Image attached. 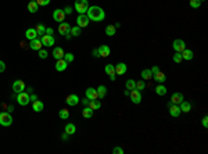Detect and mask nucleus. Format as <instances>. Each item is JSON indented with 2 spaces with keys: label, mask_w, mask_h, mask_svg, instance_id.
Returning <instances> with one entry per match:
<instances>
[{
  "label": "nucleus",
  "mask_w": 208,
  "mask_h": 154,
  "mask_svg": "<svg viewBox=\"0 0 208 154\" xmlns=\"http://www.w3.org/2000/svg\"><path fill=\"white\" fill-rule=\"evenodd\" d=\"M86 15L89 17L90 21H95V22H100L103 19L106 18V13H104V10L99 6H92L88 8V11H86Z\"/></svg>",
  "instance_id": "f257e3e1"
},
{
  "label": "nucleus",
  "mask_w": 208,
  "mask_h": 154,
  "mask_svg": "<svg viewBox=\"0 0 208 154\" xmlns=\"http://www.w3.org/2000/svg\"><path fill=\"white\" fill-rule=\"evenodd\" d=\"M11 124H13L11 113H8V111L0 113V125L1 126H11Z\"/></svg>",
  "instance_id": "f03ea898"
},
{
  "label": "nucleus",
  "mask_w": 208,
  "mask_h": 154,
  "mask_svg": "<svg viewBox=\"0 0 208 154\" xmlns=\"http://www.w3.org/2000/svg\"><path fill=\"white\" fill-rule=\"evenodd\" d=\"M88 8H89L88 0H75V10L79 14H86Z\"/></svg>",
  "instance_id": "7ed1b4c3"
},
{
  "label": "nucleus",
  "mask_w": 208,
  "mask_h": 154,
  "mask_svg": "<svg viewBox=\"0 0 208 154\" xmlns=\"http://www.w3.org/2000/svg\"><path fill=\"white\" fill-rule=\"evenodd\" d=\"M29 102H31V97H29V95L26 93L25 90L21 92V93H17V103L19 106H28Z\"/></svg>",
  "instance_id": "20e7f679"
},
{
  "label": "nucleus",
  "mask_w": 208,
  "mask_h": 154,
  "mask_svg": "<svg viewBox=\"0 0 208 154\" xmlns=\"http://www.w3.org/2000/svg\"><path fill=\"white\" fill-rule=\"evenodd\" d=\"M129 97H131V100H132L133 104H139V103L142 102V92L138 89H133V90H131Z\"/></svg>",
  "instance_id": "39448f33"
},
{
  "label": "nucleus",
  "mask_w": 208,
  "mask_h": 154,
  "mask_svg": "<svg viewBox=\"0 0 208 154\" xmlns=\"http://www.w3.org/2000/svg\"><path fill=\"white\" fill-rule=\"evenodd\" d=\"M89 17L86 14H79L78 17H76V25L81 26V28H85V26L89 25Z\"/></svg>",
  "instance_id": "423d86ee"
},
{
  "label": "nucleus",
  "mask_w": 208,
  "mask_h": 154,
  "mask_svg": "<svg viewBox=\"0 0 208 154\" xmlns=\"http://www.w3.org/2000/svg\"><path fill=\"white\" fill-rule=\"evenodd\" d=\"M172 47H173V50L175 51L182 53V51L186 49V43H185V40H182V39H175L173 43H172Z\"/></svg>",
  "instance_id": "0eeeda50"
},
{
  "label": "nucleus",
  "mask_w": 208,
  "mask_h": 154,
  "mask_svg": "<svg viewBox=\"0 0 208 154\" xmlns=\"http://www.w3.org/2000/svg\"><path fill=\"white\" fill-rule=\"evenodd\" d=\"M25 84H24V81H21V79H17V81H14L13 84V92L14 93H21V92H24L25 90Z\"/></svg>",
  "instance_id": "6e6552de"
},
{
  "label": "nucleus",
  "mask_w": 208,
  "mask_h": 154,
  "mask_svg": "<svg viewBox=\"0 0 208 154\" xmlns=\"http://www.w3.org/2000/svg\"><path fill=\"white\" fill-rule=\"evenodd\" d=\"M40 40H42V45L47 46V47H50V46H53L54 43H56V39H54V36H53V35H46V33H44L43 36L40 38Z\"/></svg>",
  "instance_id": "1a4fd4ad"
},
{
  "label": "nucleus",
  "mask_w": 208,
  "mask_h": 154,
  "mask_svg": "<svg viewBox=\"0 0 208 154\" xmlns=\"http://www.w3.org/2000/svg\"><path fill=\"white\" fill-rule=\"evenodd\" d=\"M64 18H65L64 10H61V8H56V10L53 11V19H54V21H57V22H63Z\"/></svg>",
  "instance_id": "9d476101"
},
{
  "label": "nucleus",
  "mask_w": 208,
  "mask_h": 154,
  "mask_svg": "<svg viewBox=\"0 0 208 154\" xmlns=\"http://www.w3.org/2000/svg\"><path fill=\"white\" fill-rule=\"evenodd\" d=\"M71 32V25H69L68 22H60V25H58V33L60 35H63V36H65L67 33Z\"/></svg>",
  "instance_id": "9b49d317"
},
{
  "label": "nucleus",
  "mask_w": 208,
  "mask_h": 154,
  "mask_svg": "<svg viewBox=\"0 0 208 154\" xmlns=\"http://www.w3.org/2000/svg\"><path fill=\"white\" fill-rule=\"evenodd\" d=\"M168 108H169L171 117H173V118H178V117L182 114V111H180V108H179V104H171Z\"/></svg>",
  "instance_id": "f8f14e48"
},
{
  "label": "nucleus",
  "mask_w": 208,
  "mask_h": 154,
  "mask_svg": "<svg viewBox=\"0 0 208 154\" xmlns=\"http://www.w3.org/2000/svg\"><path fill=\"white\" fill-rule=\"evenodd\" d=\"M67 67H68V63H67L64 58L56 60V71H58V72H63V71L67 70Z\"/></svg>",
  "instance_id": "ddd939ff"
},
{
  "label": "nucleus",
  "mask_w": 208,
  "mask_h": 154,
  "mask_svg": "<svg viewBox=\"0 0 208 154\" xmlns=\"http://www.w3.org/2000/svg\"><path fill=\"white\" fill-rule=\"evenodd\" d=\"M104 71H106V74H107L108 77H110V79L111 81H115L117 78H115V67H114L113 64H107L106 65V68H104Z\"/></svg>",
  "instance_id": "4468645a"
},
{
  "label": "nucleus",
  "mask_w": 208,
  "mask_h": 154,
  "mask_svg": "<svg viewBox=\"0 0 208 154\" xmlns=\"http://www.w3.org/2000/svg\"><path fill=\"white\" fill-rule=\"evenodd\" d=\"M42 40L39 38H35L31 40V43H29V49H32V50H40L42 49Z\"/></svg>",
  "instance_id": "2eb2a0df"
},
{
  "label": "nucleus",
  "mask_w": 208,
  "mask_h": 154,
  "mask_svg": "<svg viewBox=\"0 0 208 154\" xmlns=\"http://www.w3.org/2000/svg\"><path fill=\"white\" fill-rule=\"evenodd\" d=\"M85 95L88 97L89 100H95V99H99V95H97V90L95 88H88L86 92H85Z\"/></svg>",
  "instance_id": "dca6fc26"
},
{
  "label": "nucleus",
  "mask_w": 208,
  "mask_h": 154,
  "mask_svg": "<svg viewBox=\"0 0 208 154\" xmlns=\"http://www.w3.org/2000/svg\"><path fill=\"white\" fill-rule=\"evenodd\" d=\"M65 102H67V104H68V106L74 107V106H76V104L79 103V97L76 96V95H68V96H67V99H65Z\"/></svg>",
  "instance_id": "f3484780"
},
{
  "label": "nucleus",
  "mask_w": 208,
  "mask_h": 154,
  "mask_svg": "<svg viewBox=\"0 0 208 154\" xmlns=\"http://www.w3.org/2000/svg\"><path fill=\"white\" fill-rule=\"evenodd\" d=\"M114 67H115V74H117V75H124V74H126L128 67H126L125 63H120V64L114 65Z\"/></svg>",
  "instance_id": "a211bd4d"
},
{
  "label": "nucleus",
  "mask_w": 208,
  "mask_h": 154,
  "mask_svg": "<svg viewBox=\"0 0 208 154\" xmlns=\"http://www.w3.org/2000/svg\"><path fill=\"white\" fill-rule=\"evenodd\" d=\"M43 108H44L43 102H40V100L32 102V110H33L35 113H40V111H43Z\"/></svg>",
  "instance_id": "6ab92c4d"
},
{
  "label": "nucleus",
  "mask_w": 208,
  "mask_h": 154,
  "mask_svg": "<svg viewBox=\"0 0 208 154\" xmlns=\"http://www.w3.org/2000/svg\"><path fill=\"white\" fill-rule=\"evenodd\" d=\"M97 50H99L100 57H108V56H110V53H111V50H110V47H108L107 45H101Z\"/></svg>",
  "instance_id": "aec40b11"
},
{
  "label": "nucleus",
  "mask_w": 208,
  "mask_h": 154,
  "mask_svg": "<svg viewBox=\"0 0 208 154\" xmlns=\"http://www.w3.org/2000/svg\"><path fill=\"white\" fill-rule=\"evenodd\" d=\"M179 108H180V111L182 113H186V114H189L190 113V110H191V104H190L189 102H180L179 103Z\"/></svg>",
  "instance_id": "412c9836"
},
{
  "label": "nucleus",
  "mask_w": 208,
  "mask_h": 154,
  "mask_svg": "<svg viewBox=\"0 0 208 154\" xmlns=\"http://www.w3.org/2000/svg\"><path fill=\"white\" fill-rule=\"evenodd\" d=\"M151 79H155V82H158V84H164L165 81H167V77H165L164 72L158 71L157 74H154V75H153Z\"/></svg>",
  "instance_id": "4be33fe9"
},
{
  "label": "nucleus",
  "mask_w": 208,
  "mask_h": 154,
  "mask_svg": "<svg viewBox=\"0 0 208 154\" xmlns=\"http://www.w3.org/2000/svg\"><path fill=\"white\" fill-rule=\"evenodd\" d=\"M171 102H172V104H179L180 102H183V95L179 92H175L171 97Z\"/></svg>",
  "instance_id": "5701e85b"
},
{
  "label": "nucleus",
  "mask_w": 208,
  "mask_h": 154,
  "mask_svg": "<svg viewBox=\"0 0 208 154\" xmlns=\"http://www.w3.org/2000/svg\"><path fill=\"white\" fill-rule=\"evenodd\" d=\"M65 133H68V136H71V135H74V133H76V126H75V124H72V122H69V124H67L65 125Z\"/></svg>",
  "instance_id": "b1692460"
},
{
  "label": "nucleus",
  "mask_w": 208,
  "mask_h": 154,
  "mask_svg": "<svg viewBox=\"0 0 208 154\" xmlns=\"http://www.w3.org/2000/svg\"><path fill=\"white\" fill-rule=\"evenodd\" d=\"M180 54H182V58H183V60H187V61L193 60V57H194L193 51L190 50V49H185V50H183Z\"/></svg>",
  "instance_id": "393cba45"
},
{
  "label": "nucleus",
  "mask_w": 208,
  "mask_h": 154,
  "mask_svg": "<svg viewBox=\"0 0 208 154\" xmlns=\"http://www.w3.org/2000/svg\"><path fill=\"white\" fill-rule=\"evenodd\" d=\"M64 50L61 49V47H56L54 50H53V57L56 58V60H60V58H63L64 57Z\"/></svg>",
  "instance_id": "a878e982"
},
{
  "label": "nucleus",
  "mask_w": 208,
  "mask_h": 154,
  "mask_svg": "<svg viewBox=\"0 0 208 154\" xmlns=\"http://www.w3.org/2000/svg\"><path fill=\"white\" fill-rule=\"evenodd\" d=\"M155 93L158 96H165L167 95V86H164V84H160L158 86H155Z\"/></svg>",
  "instance_id": "bb28decb"
},
{
  "label": "nucleus",
  "mask_w": 208,
  "mask_h": 154,
  "mask_svg": "<svg viewBox=\"0 0 208 154\" xmlns=\"http://www.w3.org/2000/svg\"><path fill=\"white\" fill-rule=\"evenodd\" d=\"M25 36H26V39H29V40H32V39H35V38H38L36 29H33V28H29V29H26Z\"/></svg>",
  "instance_id": "cd10ccee"
},
{
  "label": "nucleus",
  "mask_w": 208,
  "mask_h": 154,
  "mask_svg": "<svg viewBox=\"0 0 208 154\" xmlns=\"http://www.w3.org/2000/svg\"><path fill=\"white\" fill-rule=\"evenodd\" d=\"M89 107L93 110V111H96V110H100V107H101L100 100H97V99H95V100H90V102H89Z\"/></svg>",
  "instance_id": "c85d7f7f"
},
{
  "label": "nucleus",
  "mask_w": 208,
  "mask_h": 154,
  "mask_svg": "<svg viewBox=\"0 0 208 154\" xmlns=\"http://www.w3.org/2000/svg\"><path fill=\"white\" fill-rule=\"evenodd\" d=\"M38 10H39V4L36 1H29V3H28V11H29V13L35 14Z\"/></svg>",
  "instance_id": "c756f323"
},
{
  "label": "nucleus",
  "mask_w": 208,
  "mask_h": 154,
  "mask_svg": "<svg viewBox=\"0 0 208 154\" xmlns=\"http://www.w3.org/2000/svg\"><path fill=\"white\" fill-rule=\"evenodd\" d=\"M97 95H99V99H104L106 95H107V88L104 86V85H100L99 88H97Z\"/></svg>",
  "instance_id": "7c9ffc66"
},
{
  "label": "nucleus",
  "mask_w": 208,
  "mask_h": 154,
  "mask_svg": "<svg viewBox=\"0 0 208 154\" xmlns=\"http://www.w3.org/2000/svg\"><path fill=\"white\" fill-rule=\"evenodd\" d=\"M82 115H83V118H86V119H89V118H92L93 117V110L90 108V107H85V108L82 110Z\"/></svg>",
  "instance_id": "2f4dec72"
},
{
  "label": "nucleus",
  "mask_w": 208,
  "mask_h": 154,
  "mask_svg": "<svg viewBox=\"0 0 208 154\" xmlns=\"http://www.w3.org/2000/svg\"><path fill=\"white\" fill-rule=\"evenodd\" d=\"M140 75H142V79H143V81H149V79H151L153 78V74H151V71L150 70H143Z\"/></svg>",
  "instance_id": "473e14b6"
},
{
  "label": "nucleus",
  "mask_w": 208,
  "mask_h": 154,
  "mask_svg": "<svg viewBox=\"0 0 208 154\" xmlns=\"http://www.w3.org/2000/svg\"><path fill=\"white\" fill-rule=\"evenodd\" d=\"M115 32H117V28H115L114 25H107L106 26V35H107V36H114Z\"/></svg>",
  "instance_id": "72a5a7b5"
},
{
  "label": "nucleus",
  "mask_w": 208,
  "mask_h": 154,
  "mask_svg": "<svg viewBox=\"0 0 208 154\" xmlns=\"http://www.w3.org/2000/svg\"><path fill=\"white\" fill-rule=\"evenodd\" d=\"M35 29H36V33H38V36H43L44 33H46V26H44L43 24H38Z\"/></svg>",
  "instance_id": "f704fd0d"
},
{
  "label": "nucleus",
  "mask_w": 208,
  "mask_h": 154,
  "mask_svg": "<svg viewBox=\"0 0 208 154\" xmlns=\"http://www.w3.org/2000/svg\"><path fill=\"white\" fill-rule=\"evenodd\" d=\"M58 117L61 118V119H68L69 118V111L67 108H61L58 111Z\"/></svg>",
  "instance_id": "c9c22d12"
},
{
  "label": "nucleus",
  "mask_w": 208,
  "mask_h": 154,
  "mask_svg": "<svg viewBox=\"0 0 208 154\" xmlns=\"http://www.w3.org/2000/svg\"><path fill=\"white\" fill-rule=\"evenodd\" d=\"M125 88L128 90L136 89V81H133V79H128V81H126V84H125Z\"/></svg>",
  "instance_id": "e433bc0d"
},
{
  "label": "nucleus",
  "mask_w": 208,
  "mask_h": 154,
  "mask_svg": "<svg viewBox=\"0 0 208 154\" xmlns=\"http://www.w3.org/2000/svg\"><path fill=\"white\" fill-rule=\"evenodd\" d=\"M81 29H82V28H81V26H71V35H72V36H79V35H81Z\"/></svg>",
  "instance_id": "4c0bfd02"
},
{
  "label": "nucleus",
  "mask_w": 208,
  "mask_h": 154,
  "mask_svg": "<svg viewBox=\"0 0 208 154\" xmlns=\"http://www.w3.org/2000/svg\"><path fill=\"white\" fill-rule=\"evenodd\" d=\"M172 60H173V63H176V64H179V63H182V54L179 53V51H175V54H173V57H172Z\"/></svg>",
  "instance_id": "58836bf2"
},
{
  "label": "nucleus",
  "mask_w": 208,
  "mask_h": 154,
  "mask_svg": "<svg viewBox=\"0 0 208 154\" xmlns=\"http://www.w3.org/2000/svg\"><path fill=\"white\" fill-rule=\"evenodd\" d=\"M136 89L140 90V92L146 89V82L143 81V79H140V81H138V82H136Z\"/></svg>",
  "instance_id": "ea45409f"
},
{
  "label": "nucleus",
  "mask_w": 208,
  "mask_h": 154,
  "mask_svg": "<svg viewBox=\"0 0 208 154\" xmlns=\"http://www.w3.org/2000/svg\"><path fill=\"white\" fill-rule=\"evenodd\" d=\"M189 3H190V7H191V8H198V7L201 6V1H200V0H190Z\"/></svg>",
  "instance_id": "a19ab883"
},
{
  "label": "nucleus",
  "mask_w": 208,
  "mask_h": 154,
  "mask_svg": "<svg viewBox=\"0 0 208 154\" xmlns=\"http://www.w3.org/2000/svg\"><path fill=\"white\" fill-rule=\"evenodd\" d=\"M63 58L69 64V63H72V61H74V54H72V53H67V54H64Z\"/></svg>",
  "instance_id": "79ce46f5"
},
{
  "label": "nucleus",
  "mask_w": 208,
  "mask_h": 154,
  "mask_svg": "<svg viewBox=\"0 0 208 154\" xmlns=\"http://www.w3.org/2000/svg\"><path fill=\"white\" fill-rule=\"evenodd\" d=\"M39 51V58H42V60H44V58H47V56H49V53L46 50H43V49H40Z\"/></svg>",
  "instance_id": "37998d69"
},
{
  "label": "nucleus",
  "mask_w": 208,
  "mask_h": 154,
  "mask_svg": "<svg viewBox=\"0 0 208 154\" xmlns=\"http://www.w3.org/2000/svg\"><path fill=\"white\" fill-rule=\"evenodd\" d=\"M39 6H49L50 4V0H36Z\"/></svg>",
  "instance_id": "c03bdc74"
},
{
  "label": "nucleus",
  "mask_w": 208,
  "mask_h": 154,
  "mask_svg": "<svg viewBox=\"0 0 208 154\" xmlns=\"http://www.w3.org/2000/svg\"><path fill=\"white\" fill-rule=\"evenodd\" d=\"M113 153H114V154H124V148H121V147H114V148H113Z\"/></svg>",
  "instance_id": "a18cd8bd"
},
{
  "label": "nucleus",
  "mask_w": 208,
  "mask_h": 154,
  "mask_svg": "<svg viewBox=\"0 0 208 154\" xmlns=\"http://www.w3.org/2000/svg\"><path fill=\"white\" fill-rule=\"evenodd\" d=\"M201 124H202V126H204V128H207V126H208V117H207V115H205L204 118H202Z\"/></svg>",
  "instance_id": "49530a36"
},
{
  "label": "nucleus",
  "mask_w": 208,
  "mask_h": 154,
  "mask_svg": "<svg viewBox=\"0 0 208 154\" xmlns=\"http://www.w3.org/2000/svg\"><path fill=\"white\" fill-rule=\"evenodd\" d=\"M150 71H151V74L154 75V74H157L158 71H160V67H158V65H154V67H153V68H151Z\"/></svg>",
  "instance_id": "de8ad7c7"
},
{
  "label": "nucleus",
  "mask_w": 208,
  "mask_h": 154,
  "mask_svg": "<svg viewBox=\"0 0 208 154\" xmlns=\"http://www.w3.org/2000/svg\"><path fill=\"white\" fill-rule=\"evenodd\" d=\"M4 70H6V64H4V61L0 60V72H4Z\"/></svg>",
  "instance_id": "09e8293b"
},
{
  "label": "nucleus",
  "mask_w": 208,
  "mask_h": 154,
  "mask_svg": "<svg viewBox=\"0 0 208 154\" xmlns=\"http://www.w3.org/2000/svg\"><path fill=\"white\" fill-rule=\"evenodd\" d=\"M64 13H65V15H67V14H71L72 13V7H65V8H64Z\"/></svg>",
  "instance_id": "8fccbe9b"
},
{
  "label": "nucleus",
  "mask_w": 208,
  "mask_h": 154,
  "mask_svg": "<svg viewBox=\"0 0 208 154\" xmlns=\"http://www.w3.org/2000/svg\"><path fill=\"white\" fill-rule=\"evenodd\" d=\"M29 97H31V102H35V100H38V95H35V93L29 95Z\"/></svg>",
  "instance_id": "3c124183"
},
{
  "label": "nucleus",
  "mask_w": 208,
  "mask_h": 154,
  "mask_svg": "<svg viewBox=\"0 0 208 154\" xmlns=\"http://www.w3.org/2000/svg\"><path fill=\"white\" fill-rule=\"evenodd\" d=\"M53 28H46V35H53Z\"/></svg>",
  "instance_id": "603ef678"
},
{
  "label": "nucleus",
  "mask_w": 208,
  "mask_h": 154,
  "mask_svg": "<svg viewBox=\"0 0 208 154\" xmlns=\"http://www.w3.org/2000/svg\"><path fill=\"white\" fill-rule=\"evenodd\" d=\"M93 57H96V58L100 57V54H99V50H97V49H95V50H93Z\"/></svg>",
  "instance_id": "864d4df0"
},
{
  "label": "nucleus",
  "mask_w": 208,
  "mask_h": 154,
  "mask_svg": "<svg viewBox=\"0 0 208 154\" xmlns=\"http://www.w3.org/2000/svg\"><path fill=\"white\" fill-rule=\"evenodd\" d=\"M89 102H90V100H89L88 97H85V99L82 100V104L83 106H89Z\"/></svg>",
  "instance_id": "5fc2aeb1"
},
{
  "label": "nucleus",
  "mask_w": 208,
  "mask_h": 154,
  "mask_svg": "<svg viewBox=\"0 0 208 154\" xmlns=\"http://www.w3.org/2000/svg\"><path fill=\"white\" fill-rule=\"evenodd\" d=\"M25 92L28 95H32L33 93V88H25Z\"/></svg>",
  "instance_id": "6e6d98bb"
},
{
  "label": "nucleus",
  "mask_w": 208,
  "mask_h": 154,
  "mask_svg": "<svg viewBox=\"0 0 208 154\" xmlns=\"http://www.w3.org/2000/svg\"><path fill=\"white\" fill-rule=\"evenodd\" d=\"M7 111H8V113H13V111H14V106H8V107H7Z\"/></svg>",
  "instance_id": "4d7b16f0"
},
{
  "label": "nucleus",
  "mask_w": 208,
  "mask_h": 154,
  "mask_svg": "<svg viewBox=\"0 0 208 154\" xmlns=\"http://www.w3.org/2000/svg\"><path fill=\"white\" fill-rule=\"evenodd\" d=\"M61 139H63V140H67V139H68V133H63V135H61Z\"/></svg>",
  "instance_id": "13d9d810"
},
{
  "label": "nucleus",
  "mask_w": 208,
  "mask_h": 154,
  "mask_svg": "<svg viewBox=\"0 0 208 154\" xmlns=\"http://www.w3.org/2000/svg\"><path fill=\"white\" fill-rule=\"evenodd\" d=\"M124 93H125V96H129V93H131V90H128V89H126L125 92H124Z\"/></svg>",
  "instance_id": "bf43d9fd"
},
{
  "label": "nucleus",
  "mask_w": 208,
  "mask_h": 154,
  "mask_svg": "<svg viewBox=\"0 0 208 154\" xmlns=\"http://www.w3.org/2000/svg\"><path fill=\"white\" fill-rule=\"evenodd\" d=\"M31 1H36V0H31Z\"/></svg>",
  "instance_id": "052dcab7"
}]
</instances>
